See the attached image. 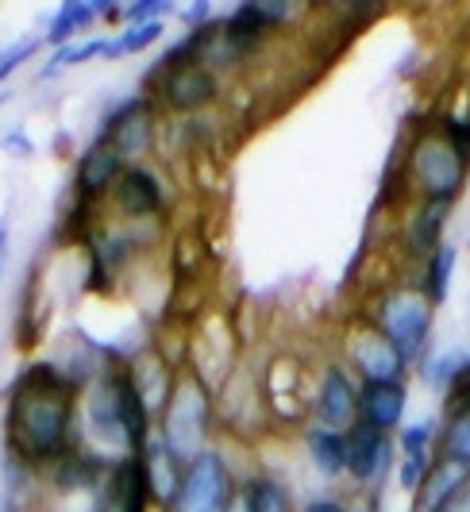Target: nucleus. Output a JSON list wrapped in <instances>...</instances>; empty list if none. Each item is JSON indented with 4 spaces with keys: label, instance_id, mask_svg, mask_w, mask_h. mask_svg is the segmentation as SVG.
<instances>
[{
    "label": "nucleus",
    "instance_id": "1a4fd4ad",
    "mask_svg": "<svg viewBox=\"0 0 470 512\" xmlns=\"http://www.w3.org/2000/svg\"><path fill=\"white\" fill-rule=\"evenodd\" d=\"M108 205L120 224H155L170 208V193L151 162H128V170L112 185Z\"/></svg>",
    "mask_w": 470,
    "mask_h": 512
},
{
    "label": "nucleus",
    "instance_id": "4be33fe9",
    "mask_svg": "<svg viewBox=\"0 0 470 512\" xmlns=\"http://www.w3.org/2000/svg\"><path fill=\"white\" fill-rule=\"evenodd\" d=\"M436 455H440V459L470 466V409L447 412L444 420H440V443H436Z\"/></svg>",
    "mask_w": 470,
    "mask_h": 512
},
{
    "label": "nucleus",
    "instance_id": "5701e85b",
    "mask_svg": "<svg viewBox=\"0 0 470 512\" xmlns=\"http://www.w3.org/2000/svg\"><path fill=\"white\" fill-rule=\"evenodd\" d=\"M397 455H436V443H440V420L436 416H424V420H409L397 436Z\"/></svg>",
    "mask_w": 470,
    "mask_h": 512
},
{
    "label": "nucleus",
    "instance_id": "2f4dec72",
    "mask_svg": "<svg viewBox=\"0 0 470 512\" xmlns=\"http://www.w3.org/2000/svg\"><path fill=\"white\" fill-rule=\"evenodd\" d=\"M12 97H16V89H12V85H4V89H0V104H8Z\"/></svg>",
    "mask_w": 470,
    "mask_h": 512
},
{
    "label": "nucleus",
    "instance_id": "9d476101",
    "mask_svg": "<svg viewBox=\"0 0 470 512\" xmlns=\"http://www.w3.org/2000/svg\"><path fill=\"white\" fill-rule=\"evenodd\" d=\"M309 420L332 432H347L359 420V382L340 359H328L313 378L309 393Z\"/></svg>",
    "mask_w": 470,
    "mask_h": 512
},
{
    "label": "nucleus",
    "instance_id": "f8f14e48",
    "mask_svg": "<svg viewBox=\"0 0 470 512\" xmlns=\"http://www.w3.org/2000/svg\"><path fill=\"white\" fill-rule=\"evenodd\" d=\"M397 470V443L366 424L347 428V478L359 489H378Z\"/></svg>",
    "mask_w": 470,
    "mask_h": 512
},
{
    "label": "nucleus",
    "instance_id": "473e14b6",
    "mask_svg": "<svg viewBox=\"0 0 470 512\" xmlns=\"http://www.w3.org/2000/svg\"><path fill=\"white\" fill-rule=\"evenodd\" d=\"M351 512H378L374 505H363V509H351Z\"/></svg>",
    "mask_w": 470,
    "mask_h": 512
},
{
    "label": "nucleus",
    "instance_id": "6ab92c4d",
    "mask_svg": "<svg viewBox=\"0 0 470 512\" xmlns=\"http://www.w3.org/2000/svg\"><path fill=\"white\" fill-rule=\"evenodd\" d=\"M105 43H108V31L105 35H81V39H74V43L58 47V51L47 54V62L35 70V81H51V77L66 74V70H74V66H81V62L105 58Z\"/></svg>",
    "mask_w": 470,
    "mask_h": 512
},
{
    "label": "nucleus",
    "instance_id": "7ed1b4c3",
    "mask_svg": "<svg viewBox=\"0 0 470 512\" xmlns=\"http://www.w3.org/2000/svg\"><path fill=\"white\" fill-rule=\"evenodd\" d=\"M378 332L393 343V351L409 362V370L432 355V324H436V305L420 293L417 282L386 285L366 316Z\"/></svg>",
    "mask_w": 470,
    "mask_h": 512
},
{
    "label": "nucleus",
    "instance_id": "a878e982",
    "mask_svg": "<svg viewBox=\"0 0 470 512\" xmlns=\"http://www.w3.org/2000/svg\"><path fill=\"white\" fill-rule=\"evenodd\" d=\"M432 462H436V455H397V470H393L397 486L405 493H417L428 478V470H432Z\"/></svg>",
    "mask_w": 470,
    "mask_h": 512
},
{
    "label": "nucleus",
    "instance_id": "bb28decb",
    "mask_svg": "<svg viewBox=\"0 0 470 512\" xmlns=\"http://www.w3.org/2000/svg\"><path fill=\"white\" fill-rule=\"evenodd\" d=\"M0 151L12 154V158H31L35 154V139H31V131L24 124H12V128L0 135Z\"/></svg>",
    "mask_w": 470,
    "mask_h": 512
},
{
    "label": "nucleus",
    "instance_id": "7c9ffc66",
    "mask_svg": "<svg viewBox=\"0 0 470 512\" xmlns=\"http://www.w3.org/2000/svg\"><path fill=\"white\" fill-rule=\"evenodd\" d=\"M447 512H470V486L463 489V493H459L451 505H447Z\"/></svg>",
    "mask_w": 470,
    "mask_h": 512
},
{
    "label": "nucleus",
    "instance_id": "a211bd4d",
    "mask_svg": "<svg viewBox=\"0 0 470 512\" xmlns=\"http://www.w3.org/2000/svg\"><path fill=\"white\" fill-rule=\"evenodd\" d=\"M455 266H459V247L455 243H444L436 255H428L420 262V293L432 301V305L440 308L451 297V278H455Z\"/></svg>",
    "mask_w": 470,
    "mask_h": 512
},
{
    "label": "nucleus",
    "instance_id": "c85d7f7f",
    "mask_svg": "<svg viewBox=\"0 0 470 512\" xmlns=\"http://www.w3.org/2000/svg\"><path fill=\"white\" fill-rule=\"evenodd\" d=\"M301 512H351V505L343 501L340 493H320V497H309Z\"/></svg>",
    "mask_w": 470,
    "mask_h": 512
},
{
    "label": "nucleus",
    "instance_id": "6e6552de",
    "mask_svg": "<svg viewBox=\"0 0 470 512\" xmlns=\"http://www.w3.org/2000/svg\"><path fill=\"white\" fill-rule=\"evenodd\" d=\"M343 366L351 370V378L359 385L370 382H405L409 378V362L393 351V343L378 332L370 320H355L340 339Z\"/></svg>",
    "mask_w": 470,
    "mask_h": 512
},
{
    "label": "nucleus",
    "instance_id": "72a5a7b5",
    "mask_svg": "<svg viewBox=\"0 0 470 512\" xmlns=\"http://www.w3.org/2000/svg\"><path fill=\"white\" fill-rule=\"evenodd\" d=\"M232 512H247L243 505H239V497H235V505H232Z\"/></svg>",
    "mask_w": 470,
    "mask_h": 512
},
{
    "label": "nucleus",
    "instance_id": "f03ea898",
    "mask_svg": "<svg viewBox=\"0 0 470 512\" xmlns=\"http://www.w3.org/2000/svg\"><path fill=\"white\" fill-rule=\"evenodd\" d=\"M216 428V393L197 370H178L166 389V401L155 416V439L166 447L174 466H189L201 451H209Z\"/></svg>",
    "mask_w": 470,
    "mask_h": 512
},
{
    "label": "nucleus",
    "instance_id": "ddd939ff",
    "mask_svg": "<svg viewBox=\"0 0 470 512\" xmlns=\"http://www.w3.org/2000/svg\"><path fill=\"white\" fill-rule=\"evenodd\" d=\"M405 412H409V382L359 385V424L382 436H397L405 428Z\"/></svg>",
    "mask_w": 470,
    "mask_h": 512
},
{
    "label": "nucleus",
    "instance_id": "9b49d317",
    "mask_svg": "<svg viewBox=\"0 0 470 512\" xmlns=\"http://www.w3.org/2000/svg\"><path fill=\"white\" fill-rule=\"evenodd\" d=\"M128 170V158L116 151L108 139H89L74 158V174H70V193L74 205L97 208L112 197V185L120 181V174Z\"/></svg>",
    "mask_w": 470,
    "mask_h": 512
},
{
    "label": "nucleus",
    "instance_id": "dca6fc26",
    "mask_svg": "<svg viewBox=\"0 0 470 512\" xmlns=\"http://www.w3.org/2000/svg\"><path fill=\"white\" fill-rule=\"evenodd\" d=\"M301 443H305V455L320 478H328V482L347 478V432H332V428H320L309 420L301 428Z\"/></svg>",
    "mask_w": 470,
    "mask_h": 512
},
{
    "label": "nucleus",
    "instance_id": "c756f323",
    "mask_svg": "<svg viewBox=\"0 0 470 512\" xmlns=\"http://www.w3.org/2000/svg\"><path fill=\"white\" fill-rule=\"evenodd\" d=\"M8 243H12V228H8V220H0V282H4V266H8Z\"/></svg>",
    "mask_w": 470,
    "mask_h": 512
},
{
    "label": "nucleus",
    "instance_id": "20e7f679",
    "mask_svg": "<svg viewBox=\"0 0 470 512\" xmlns=\"http://www.w3.org/2000/svg\"><path fill=\"white\" fill-rule=\"evenodd\" d=\"M401 166H405V181L413 185L417 201L455 205L470 181V166L447 147L436 128H420L417 135L405 143Z\"/></svg>",
    "mask_w": 470,
    "mask_h": 512
},
{
    "label": "nucleus",
    "instance_id": "393cba45",
    "mask_svg": "<svg viewBox=\"0 0 470 512\" xmlns=\"http://www.w3.org/2000/svg\"><path fill=\"white\" fill-rule=\"evenodd\" d=\"M432 128L440 131V139L470 166V108H463V112H440Z\"/></svg>",
    "mask_w": 470,
    "mask_h": 512
},
{
    "label": "nucleus",
    "instance_id": "0eeeda50",
    "mask_svg": "<svg viewBox=\"0 0 470 512\" xmlns=\"http://www.w3.org/2000/svg\"><path fill=\"white\" fill-rule=\"evenodd\" d=\"M97 139H108L128 162H147V154L158 147V108L147 93H128L120 101H112Z\"/></svg>",
    "mask_w": 470,
    "mask_h": 512
},
{
    "label": "nucleus",
    "instance_id": "412c9836",
    "mask_svg": "<svg viewBox=\"0 0 470 512\" xmlns=\"http://www.w3.org/2000/svg\"><path fill=\"white\" fill-rule=\"evenodd\" d=\"M463 362H467V351H459V347H451V351H436V355H428V359L417 366V374L424 378V385L432 389V393H451V385L459 382V374H463Z\"/></svg>",
    "mask_w": 470,
    "mask_h": 512
},
{
    "label": "nucleus",
    "instance_id": "4468645a",
    "mask_svg": "<svg viewBox=\"0 0 470 512\" xmlns=\"http://www.w3.org/2000/svg\"><path fill=\"white\" fill-rule=\"evenodd\" d=\"M451 208L455 205H440V201H417L413 212L405 216V228H401V247L413 262H424L428 255H436L444 247V231L447 220H451Z\"/></svg>",
    "mask_w": 470,
    "mask_h": 512
},
{
    "label": "nucleus",
    "instance_id": "423d86ee",
    "mask_svg": "<svg viewBox=\"0 0 470 512\" xmlns=\"http://www.w3.org/2000/svg\"><path fill=\"white\" fill-rule=\"evenodd\" d=\"M235 497H239V478L232 462L220 447H209L182 470V482L162 512H232Z\"/></svg>",
    "mask_w": 470,
    "mask_h": 512
},
{
    "label": "nucleus",
    "instance_id": "f3484780",
    "mask_svg": "<svg viewBox=\"0 0 470 512\" xmlns=\"http://www.w3.org/2000/svg\"><path fill=\"white\" fill-rule=\"evenodd\" d=\"M239 505L247 512H293V493L274 474H251L239 482Z\"/></svg>",
    "mask_w": 470,
    "mask_h": 512
},
{
    "label": "nucleus",
    "instance_id": "2eb2a0df",
    "mask_svg": "<svg viewBox=\"0 0 470 512\" xmlns=\"http://www.w3.org/2000/svg\"><path fill=\"white\" fill-rule=\"evenodd\" d=\"M467 486H470V466L436 455L428 478H424V486L413 493V512H447V505Z\"/></svg>",
    "mask_w": 470,
    "mask_h": 512
},
{
    "label": "nucleus",
    "instance_id": "b1692460",
    "mask_svg": "<svg viewBox=\"0 0 470 512\" xmlns=\"http://www.w3.org/2000/svg\"><path fill=\"white\" fill-rule=\"evenodd\" d=\"M39 51H43V35L39 31H24L12 43H4L0 47V89L8 85V77L20 74V66H27Z\"/></svg>",
    "mask_w": 470,
    "mask_h": 512
},
{
    "label": "nucleus",
    "instance_id": "cd10ccee",
    "mask_svg": "<svg viewBox=\"0 0 470 512\" xmlns=\"http://www.w3.org/2000/svg\"><path fill=\"white\" fill-rule=\"evenodd\" d=\"M220 12L212 8V0H197V4H189V8H178V20L185 24V31L189 27H201V24H209V20H216Z\"/></svg>",
    "mask_w": 470,
    "mask_h": 512
},
{
    "label": "nucleus",
    "instance_id": "aec40b11",
    "mask_svg": "<svg viewBox=\"0 0 470 512\" xmlns=\"http://www.w3.org/2000/svg\"><path fill=\"white\" fill-rule=\"evenodd\" d=\"M166 39V24H124L116 31H108V43H105V58L116 62V58H128V54H143L158 47Z\"/></svg>",
    "mask_w": 470,
    "mask_h": 512
},
{
    "label": "nucleus",
    "instance_id": "39448f33",
    "mask_svg": "<svg viewBox=\"0 0 470 512\" xmlns=\"http://www.w3.org/2000/svg\"><path fill=\"white\" fill-rule=\"evenodd\" d=\"M139 93H147L155 108L162 112H174V116H197L212 104H220L224 97V77L209 70L205 62H189V66H170V70H158L151 66L143 74Z\"/></svg>",
    "mask_w": 470,
    "mask_h": 512
},
{
    "label": "nucleus",
    "instance_id": "f257e3e1",
    "mask_svg": "<svg viewBox=\"0 0 470 512\" xmlns=\"http://www.w3.org/2000/svg\"><path fill=\"white\" fill-rule=\"evenodd\" d=\"M81 385L51 359L27 362L12 378L4 397V451L8 462L31 474L51 466L81 447Z\"/></svg>",
    "mask_w": 470,
    "mask_h": 512
}]
</instances>
